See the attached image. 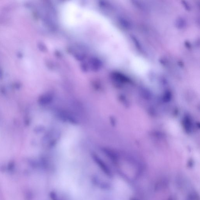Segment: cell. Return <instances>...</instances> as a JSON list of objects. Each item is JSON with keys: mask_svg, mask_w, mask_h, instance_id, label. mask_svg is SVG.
<instances>
[{"mask_svg": "<svg viewBox=\"0 0 200 200\" xmlns=\"http://www.w3.org/2000/svg\"><path fill=\"white\" fill-rule=\"evenodd\" d=\"M15 164L13 161L9 162L7 165V169L9 172H12L15 170Z\"/></svg>", "mask_w": 200, "mask_h": 200, "instance_id": "7a4b0ae2", "label": "cell"}, {"mask_svg": "<svg viewBox=\"0 0 200 200\" xmlns=\"http://www.w3.org/2000/svg\"><path fill=\"white\" fill-rule=\"evenodd\" d=\"M60 13L62 24L67 30L107 62H118L120 37L104 16L74 1L64 4Z\"/></svg>", "mask_w": 200, "mask_h": 200, "instance_id": "6da1fadb", "label": "cell"}]
</instances>
